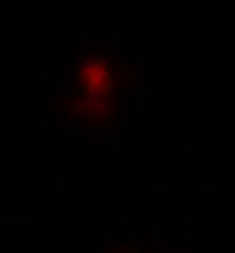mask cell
I'll use <instances>...</instances> for the list:
<instances>
[{
  "mask_svg": "<svg viewBox=\"0 0 235 253\" xmlns=\"http://www.w3.org/2000/svg\"><path fill=\"white\" fill-rule=\"evenodd\" d=\"M71 83V124L106 139L119 127L121 102L133 86L131 67L112 51H94L77 61Z\"/></svg>",
  "mask_w": 235,
  "mask_h": 253,
  "instance_id": "1",
  "label": "cell"
},
{
  "mask_svg": "<svg viewBox=\"0 0 235 253\" xmlns=\"http://www.w3.org/2000/svg\"><path fill=\"white\" fill-rule=\"evenodd\" d=\"M106 253H182L176 246L169 242H145V244H119L112 246V250Z\"/></svg>",
  "mask_w": 235,
  "mask_h": 253,
  "instance_id": "2",
  "label": "cell"
}]
</instances>
